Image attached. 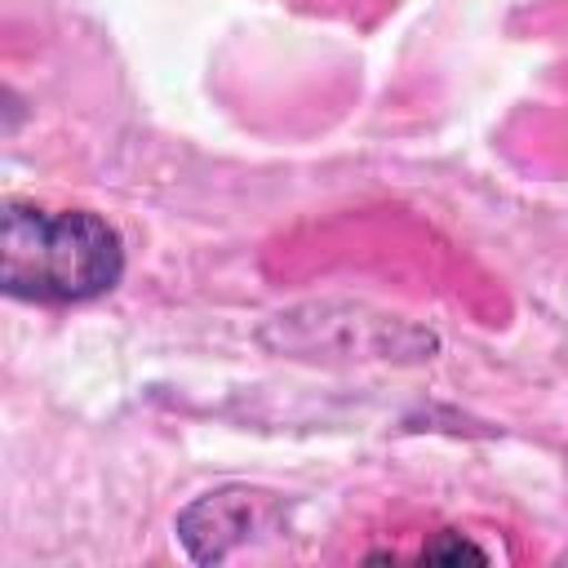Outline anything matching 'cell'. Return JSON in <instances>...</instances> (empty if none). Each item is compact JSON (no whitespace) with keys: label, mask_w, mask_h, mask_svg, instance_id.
<instances>
[{"label":"cell","mask_w":568,"mask_h":568,"mask_svg":"<svg viewBox=\"0 0 568 568\" xmlns=\"http://www.w3.org/2000/svg\"><path fill=\"white\" fill-rule=\"evenodd\" d=\"M124 275V244L89 209L9 204L0 231V280L9 297L71 306L111 293Z\"/></svg>","instance_id":"6da1fadb"},{"label":"cell","mask_w":568,"mask_h":568,"mask_svg":"<svg viewBox=\"0 0 568 568\" xmlns=\"http://www.w3.org/2000/svg\"><path fill=\"white\" fill-rule=\"evenodd\" d=\"M422 559H484V550L470 546V541H457V537H453L448 546H426Z\"/></svg>","instance_id":"7a4b0ae2"}]
</instances>
